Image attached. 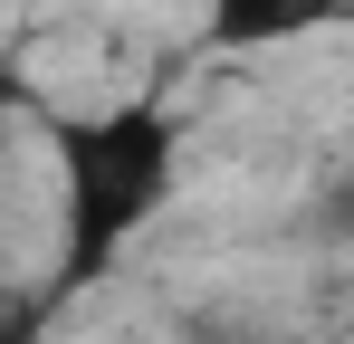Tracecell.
<instances>
[{
  "label": "cell",
  "mask_w": 354,
  "mask_h": 344,
  "mask_svg": "<svg viewBox=\"0 0 354 344\" xmlns=\"http://www.w3.org/2000/svg\"><path fill=\"white\" fill-rule=\"evenodd\" d=\"M354 0H211L201 10V29H211V48H297V39H326V29H345Z\"/></svg>",
  "instance_id": "2"
},
{
  "label": "cell",
  "mask_w": 354,
  "mask_h": 344,
  "mask_svg": "<svg viewBox=\"0 0 354 344\" xmlns=\"http://www.w3.org/2000/svg\"><path fill=\"white\" fill-rule=\"evenodd\" d=\"M58 163H67V287L106 278L124 258V239L173 201L182 182V124L153 96H124L106 115L58 124Z\"/></svg>",
  "instance_id": "1"
}]
</instances>
